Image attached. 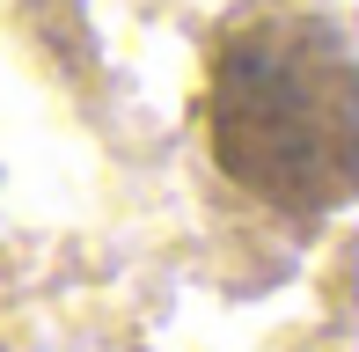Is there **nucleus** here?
<instances>
[{"label":"nucleus","instance_id":"nucleus-1","mask_svg":"<svg viewBox=\"0 0 359 352\" xmlns=\"http://www.w3.org/2000/svg\"><path fill=\"white\" fill-rule=\"evenodd\" d=\"M205 147L227 184L271 213H337L359 184L352 29L301 0L235 8L205 52Z\"/></svg>","mask_w":359,"mask_h":352}]
</instances>
